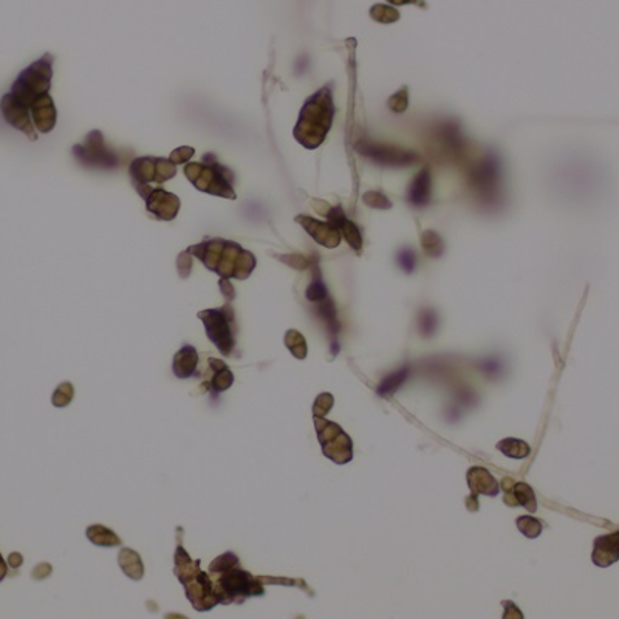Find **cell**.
I'll return each mask as SVG.
<instances>
[{
  "mask_svg": "<svg viewBox=\"0 0 619 619\" xmlns=\"http://www.w3.org/2000/svg\"><path fill=\"white\" fill-rule=\"evenodd\" d=\"M189 253L198 257L208 270L217 272L222 279L236 277L244 280L251 276L256 268V257L228 240H205L203 244L191 246Z\"/></svg>",
  "mask_w": 619,
  "mask_h": 619,
  "instance_id": "1",
  "label": "cell"
},
{
  "mask_svg": "<svg viewBox=\"0 0 619 619\" xmlns=\"http://www.w3.org/2000/svg\"><path fill=\"white\" fill-rule=\"evenodd\" d=\"M335 118L332 87L325 85L313 93L301 109L299 119L294 127V138L304 148L316 149L323 144Z\"/></svg>",
  "mask_w": 619,
  "mask_h": 619,
  "instance_id": "2",
  "label": "cell"
},
{
  "mask_svg": "<svg viewBox=\"0 0 619 619\" xmlns=\"http://www.w3.org/2000/svg\"><path fill=\"white\" fill-rule=\"evenodd\" d=\"M174 575L184 587L186 596L191 601L192 607L197 612H208L212 610L217 604H220L219 598L214 591L212 579L208 573L200 570V560H192L189 554L184 551L181 543H179L174 556Z\"/></svg>",
  "mask_w": 619,
  "mask_h": 619,
  "instance_id": "3",
  "label": "cell"
},
{
  "mask_svg": "<svg viewBox=\"0 0 619 619\" xmlns=\"http://www.w3.org/2000/svg\"><path fill=\"white\" fill-rule=\"evenodd\" d=\"M214 591L219 598V602L223 606L229 604H242L248 598L263 596L265 590L259 581V577H254L246 570H242L239 565L231 567L224 572L211 575Z\"/></svg>",
  "mask_w": 619,
  "mask_h": 619,
  "instance_id": "4",
  "label": "cell"
},
{
  "mask_svg": "<svg viewBox=\"0 0 619 619\" xmlns=\"http://www.w3.org/2000/svg\"><path fill=\"white\" fill-rule=\"evenodd\" d=\"M52 84V56L45 54L33 66L23 70L13 84L10 98L23 109L33 107L35 104L48 95Z\"/></svg>",
  "mask_w": 619,
  "mask_h": 619,
  "instance_id": "5",
  "label": "cell"
},
{
  "mask_svg": "<svg viewBox=\"0 0 619 619\" xmlns=\"http://www.w3.org/2000/svg\"><path fill=\"white\" fill-rule=\"evenodd\" d=\"M203 320L208 339L211 341L222 355L229 356L236 347V315L231 304L220 308H209L198 313Z\"/></svg>",
  "mask_w": 619,
  "mask_h": 619,
  "instance_id": "6",
  "label": "cell"
},
{
  "mask_svg": "<svg viewBox=\"0 0 619 619\" xmlns=\"http://www.w3.org/2000/svg\"><path fill=\"white\" fill-rule=\"evenodd\" d=\"M184 174L200 191L227 198H236V192L232 189V172L219 163H191L184 167Z\"/></svg>",
  "mask_w": 619,
  "mask_h": 619,
  "instance_id": "7",
  "label": "cell"
},
{
  "mask_svg": "<svg viewBox=\"0 0 619 619\" xmlns=\"http://www.w3.org/2000/svg\"><path fill=\"white\" fill-rule=\"evenodd\" d=\"M315 428L323 454L336 464H345L353 458L351 438L339 424L325 420V416H315Z\"/></svg>",
  "mask_w": 619,
  "mask_h": 619,
  "instance_id": "8",
  "label": "cell"
},
{
  "mask_svg": "<svg viewBox=\"0 0 619 619\" xmlns=\"http://www.w3.org/2000/svg\"><path fill=\"white\" fill-rule=\"evenodd\" d=\"M356 150L361 155L372 160L373 163L381 166H390V167H404L412 166L420 162V157L412 150L392 148V146H383V144L371 143V141H359L356 144Z\"/></svg>",
  "mask_w": 619,
  "mask_h": 619,
  "instance_id": "9",
  "label": "cell"
},
{
  "mask_svg": "<svg viewBox=\"0 0 619 619\" xmlns=\"http://www.w3.org/2000/svg\"><path fill=\"white\" fill-rule=\"evenodd\" d=\"M131 174L135 188L140 192L143 188H148V183H163L172 179L175 175V166L172 162L163 158H140L132 163Z\"/></svg>",
  "mask_w": 619,
  "mask_h": 619,
  "instance_id": "10",
  "label": "cell"
},
{
  "mask_svg": "<svg viewBox=\"0 0 619 619\" xmlns=\"http://www.w3.org/2000/svg\"><path fill=\"white\" fill-rule=\"evenodd\" d=\"M469 180L472 186L480 192L481 198L494 202L498 180H500V160L495 154H488L479 164L472 167Z\"/></svg>",
  "mask_w": 619,
  "mask_h": 619,
  "instance_id": "11",
  "label": "cell"
},
{
  "mask_svg": "<svg viewBox=\"0 0 619 619\" xmlns=\"http://www.w3.org/2000/svg\"><path fill=\"white\" fill-rule=\"evenodd\" d=\"M73 154L78 157L79 162L85 166L93 167H116L118 160L115 154L104 148V140L101 132L95 131L87 136L84 146H76Z\"/></svg>",
  "mask_w": 619,
  "mask_h": 619,
  "instance_id": "12",
  "label": "cell"
},
{
  "mask_svg": "<svg viewBox=\"0 0 619 619\" xmlns=\"http://www.w3.org/2000/svg\"><path fill=\"white\" fill-rule=\"evenodd\" d=\"M502 489L505 491L503 502L508 506H524L529 512L537 511L534 491L524 481H514L510 477H505L502 480Z\"/></svg>",
  "mask_w": 619,
  "mask_h": 619,
  "instance_id": "13",
  "label": "cell"
},
{
  "mask_svg": "<svg viewBox=\"0 0 619 619\" xmlns=\"http://www.w3.org/2000/svg\"><path fill=\"white\" fill-rule=\"evenodd\" d=\"M296 222L302 224V228L316 240L319 245L325 248H336L341 242V232L330 222H319L307 215H297Z\"/></svg>",
  "mask_w": 619,
  "mask_h": 619,
  "instance_id": "14",
  "label": "cell"
},
{
  "mask_svg": "<svg viewBox=\"0 0 619 619\" xmlns=\"http://www.w3.org/2000/svg\"><path fill=\"white\" fill-rule=\"evenodd\" d=\"M208 366L209 368L206 371L203 380L205 387L211 392L212 395L228 390L232 383H234V375H232L231 368L224 364L223 361L217 358H209Z\"/></svg>",
  "mask_w": 619,
  "mask_h": 619,
  "instance_id": "15",
  "label": "cell"
},
{
  "mask_svg": "<svg viewBox=\"0 0 619 619\" xmlns=\"http://www.w3.org/2000/svg\"><path fill=\"white\" fill-rule=\"evenodd\" d=\"M148 211L155 214L158 219L163 220H172L174 217L179 212L180 202L174 194H169L162 189H154L146 197Z\"/></svg>",
  "mask_w": 619,
  "mask_h": 619,
  "instance_id": "16",
  "label": "cell"
},
{
  "mask_svg": "<svg viewBox=\"0 0 619 619\" xmlns=\"http://www.w3.org/2000/svg\"><path fill=\"white\" fill-rule=\"evenodd\" d=\"M591 559L594 565L598 567H610L619 559V534L610 533L607 536H599L594 541V548Z\"/></svg>",
  "mask_w": 619,
  "mask_h": 619,
  "instance_id": "17",
  "label": "cell"
},
{
  "mask_svg": "<svg viewBox=\"0 0 619 619\" xmlns=\"http://www.w3.org/2000/svg\"><path fill=\"white\" fill-rule=\"evenodd\" d=\"M327 217H328V222H330L333 227L339 229L341 236L345 237L349 245L355 249L356 253H359L361 248H363V237H361V231L358 229L355 223L350 222L347 217L344 215L342 208L341 206L330 208L327 212Z\"/></svg>",
  "mask_w": 619,
  "mask_h": 619,
  "instance_id": "18",
  "label": "cell"
},
{
  "mask_svg": "<svg viewBox=\"0 0 619 619\" xmlns=\"http://www.w3.org/2000/svg\"><path fill=\"white\" fill-rule=\"evenodd\" d=\"M468 485L474 495L495 497L500 491L497 480L486 468H480V466H474L468 471Z\"/></svg>",
  "mask_w": 619,
  "mask_h": 619,
  "instance_id": "19",
  "label": "cell"
},
{
  "mask_svg": "<svg viewBox=\"0 0 619 619\" xmlns=\"http://www.w3.org/2000/svg\"><path fill=\"white\" fill-rule=\"evenodd\" d=\"M431 192H432L431 172L428 167H424L415 175L411 186H409L407 202L415 208H423L431 202Z\"/></svg>",
  "mask_w": 619,
  "mask_h": 619,
  "instance_id": "20",
  "label": "cell"
},
{
  "mask_svg": "<svg viewBox=\"0 0 619 619\" xmlns=\"http://www.w3.org/2000/svg\"><path fill=\"white\" fill-rule=\"evenodd\" d=\"M197 367H198V353L192 345H184L181 350L175 353L172 371L176 378H180V380H188V378L196 376Z\"/></svg>",
  "mask_w": 619,
  "mask_h": 619,
  "instance_id": "21",
  "label": "cell"
},
{
  "mask_svg": "<svg viewBox=\"0 0 619 619\" xmlns=\"http://www.w3.org/2000/svg\"><path fill=\"white\" fill-rule=\"evenodd\" d=\"M31 109H33L35 123L39 131L45 133L50 132L56 123V110L50 96L45 95L44 98L39 100Z\"/></svg>",
  "mask_w": 619,
  "mask_h": 619,
  "instance_id": "22",
  "label": "cell"
},
{
  "mask_svg": "<svg viewBox=\"0 0 619 619\" xmlns=\"http://www.w3.org/2000/svg\"><path fill=\"white\" fill-rule=\"evenodd\" d=\"M118 564L119 568L123 570V573L131 577L132 581L138 582L144 576V564L141 560V556L132 548H121L118 554Z\"/></svg>",
  "mask_w": 619,
  "mask_h": 619,
  "instance_id": "23",
  "label": "cell"
},
{
  "mask_svg": "<svg viewBox=\"0 0 619 619\" xmlns=\"http://www.w3.org/2000/svg\"><path fill=\"white\" fill-rule=\"evenodd\" d=\"M85 536L96 546H106V548H112V546L123 545L121 539L114 529H109L104 525H92L85 529Z\"/></svg>",
  "mask_w": 619,
  "mask_h": 619,
  "instance_id": "24",
  "label": "cell"
},
{
  "mask_svg": "<svg viewBox=\"0 0 619 619\" xmlns=\"http://www.w3.org/2000/svg\"><path fill=\"white\" fill-rule=\"evenodd\" d=\"M495 447L503 455H506L508 458H514V460H522V458H527L529 454H531V447L528 446V443H525L524 440H517V438H503L498 441Z\"/></svg>",
  "mask_w": 619,
  "mask_h": 619,
  "instance_id": "25",
  "label": "cell"
},
{
  "mask_svg": "<svg viewBox=\"0 0 619 619\" xmlns=\"http://www.w3.org/2000/svg\"><path fill=\"white\" fill-rule=\"evenodd\" d=\"M407 376H409V367H403V368H399V371L387 375L381 381V384L378 385L376 393L383 398L393 395V393H395L401 387V384H404Z\"/></svg>",
  "mask_w": 619,
  "mask_h": 619,
  "instance_id": "26",
  "label": "cell"
},
{
  "mask_svg": "<svg viewBox=\"0 0 619 619\" xmlns=\"http://www.w3.org/2000/svg\"><path fill=\"white\" fill-rule=\"evenodd\" d=\"M328 297L327 294V288L323 280V276H320V270L318 262L313 263V279L311 284L307 288V299L311 302H324Z\"/></svg>",
  "mask_w": 619,
  "mask_h": 619,
  "instance_id": "27",
  "label": "cell"
},
{
  "mask_svg": "<svg viewBox=\"0 0 619 619\" xmlns=\"http://www.w3.org/2000/svg\"><path fill=\"white\" fill-rule=\"evenodd\" d=\"M285 345L288 347V350L292 351V355L297 359H305L307 358V342H305V337L297 332V330H288L285 333Z\"/></svg>",
  "mask_w": 619,
  "mask_h": 619,
  "instance_id": "28",
  "label": "cell"
},
{
  "mask_svg": "<svg viewBox=\"0 0 619 619\" xmlns=\"http://www.w3.org/2000/svg\"><path fill=\"white\" fill-rule=\"evenodd\" d=\"M421 245L424 248L426 254L429 257H440L445 251L443 240L433 231H424L421 236Z\"/></svg>",
  "mask_w": 619,
  "mask_h": 619,
  "instance_id": "29",
  "label": "cell"
},
{
  "mask_svg": "<svg viewBox=\"0 0 619 619\" xmlns=\"http://www.w3.org/2000/svg\"><path fill=\"white\" fill-rule=\"evenodd\" d=\"M516 524L517 528L520 529V533L525 537L536 539L542 533V524L539 522V519H534L533 516H520L517 517Z\"/></svg>",
  "mask_w": 619,
  "mask_h": 619,
  "instance_id": "30",
  "label": "cell"
},
{
  "mask_svg": "<svg viewBox=\"0 0 619 619\" xmlns=\"http://www.w3.org/2000/svg\"><path fill=\"white\" fill-rule=\"evenodd\" d=\"M73 397H75L73 384L62 383L58 385V387H56V390L53 393V398H52V403L54 407H66L71 403Z\"/></svg>",
  "mask_w": 619,
  "mask_h": 619,
  "instance_id": "31",
  "label": "cell"
},
{
  "mask_svg": "<svg viewBox=\"0 0 619 619\" xmlns=\"http://www.w3.org/2000/svg\"><path fill=\"white\" fill-rule=\"evenodd\" d=\"M239 564H240V562H239L237 554H234L232 551H227L224 554H220L219 558H215L211 562V565H209V575H215V573L224 572V570H228L231 567H236Z\"/></svg>",
  "mask_w": 619,
  "mask_h": 619,
  "instance_id": "32",
  "label": "cell"
},
{
  "mask_svg": "<svg viewBox=\"0 0 619 619\" xmlns=\"http://www.w3.org/2000/svg\"><path fill=\"white\" fill-rule=\"evenodd\" d=\"M440 136H441V140H443V143L447 144L449 148H454V149L462 148V135H460V131H458V126L455 123L443 124V127L440 128Z\"/></svg>",
  "mask_w": 619,
  "mask_h": 619,
  "instance_id": "33",
  "label": "cell"
},
{
  "mask_svg": "<svg viewBox=\"0 0 619 619\" xmlns=\"http://www.w3.org/2000/svg\"><path fill=\"white\" fill-rule=\"evenodd\" d=\"M318 313L320 315V318L325 319L328 328H330V333L336 335L337 330H339V325H337L335 305H333L330 297H327L324 302H320V307L318 308Z\"/></svg>",
  "mask_w": 619,
  "mask_h": 619,
  "instance_id": "34",
  "label": "cell"
},
{
  "mask_svg": "<svg viewBox=\"0 0 619 619\" xmlns=\"http://www.w3.org/2000/svg\"><path fill=\"white\" fill-rule=\"evenodd\" d=\"M371 16L375 20L381 22V23H392V22L399 19V14L395 8H392L390 5H381V4H378L372 8Z\"/></svg>",
  "mask_w": 619,
  "mask_h": 619,
  "instance_id": "35",
  "label": "cell"
},
{
  "mask_svg": "<svg viewBox=\"0 0 619 619\" xmlns=\"http://www.w3.org/2000/svg\"><path fill=\"white\" fill-rule=\"evenodd\" d=\"M333 404H335V399H333L332 393H320V395H318L315 404H313V415L324 418L328 412L332 411Z\"/></svg>",
  "mask_w": 619,
  "mask_h": 619,
  "instance_id": "36",
  "label": "cell"
},
{
  "mask_svg": "<svg viewBox=\"0 0 619 619\" xmlns=\"http://www.w3.org/2000/svg\"><path fill=\"white\" fill-rule=\"evenodd\" d=\"M363 200L367 206L375 208V209H390L392 208L390 200L384 194H381V192H376V191L366 192V194L363 196Z\"/></svg>",
  "mask_w": 619,
  "mask_h": 619,
  "instance_id": "37",
  "label": "cell"
},
{
  "mask_svg": "<svg viewBox=\"0 0 619 619\" xmlns=\"http://www.w3.org/2000/svg\"><path fill=\"white\" fill-rule=\"evenodd\" d=\"M407 106H409V93L406 87H403L399 92L390 96L389 109L395 112V114H403V112H406Z\"/></svg>",
  "mask_w": 619,
  "mask_h": 619,
  "instance_id": "38",
  "label": "cell"
},
{
  "mask_svg": "<svg viewBox=\"0 0 619 619\" xmlns=\"http://www.w3.org/2000/svg\"><path fill=\"white\" fill-rule=\"evenodd\" d=\"M397 260H398L399 267L403 268L404 272H407V275H411V272H414L415 265H416V256H415V253L412 251L411 248H403V249H401V251L397 254Z\"/></svg>",
  "mask_w": 619,
  "mask_h": 619,
  "instance_id": "39",
  "label": "cell"
},
{
  "mask_svg": "<svg viewBox=\"0 0 619 619\" xmlns=\"http://www.w3.org/2000/svg\"><path fill=\"white\" fill-rule=\"evenodd\" d=\"M437 327V316L435 313L432 310H426L421 313L420 316V330L423 332L424 336H431L433 332H435Z\"/></svg>",
  "mask_w": 619,
  "mask_h": 619,
  "instance_id": "40",
  "label": "cell"
},
{
  "mask_svg": "<svg viewBox=\"0 0 619 619\" xmlns=\"http://www.w3.org/2000/svg\"><path fill=\"white\" fill-rule=\"evenodd\" d=\"M192 155H194V150H192L191 148H180V149H176L175 152H172L171 162L172 163H184V162H188V160H191Z\"/></svg>",
  "mask_w": 619,
  "mask_h": 619,
  "instance_id": "41",
  "label": "cell"
},
{
  "mask_svg": "<svg viewBox=\"0 0 619 619\" xmlns=\"http://www.w3.org/2000/svg\"><path fill=\"white\" fill-rule=\"evenodd\" d=\"M50 575H52V565L45 564V562L44 564H39L37 567H35L33 573H31L33 579H37V581H41V579H47Z\"/></svg>",
  "mask_w": 619,
  "mask_h": 619,
  "instance_id": "42",
  "label": "cell"
},
{
  "mask_svg": "<svg viewBox=\"0 0 619 619\" xmlns=\"http://www.w3.org/2000/svg\"><path fill=\"white\" fill-rule=\"evenodd\" d=\"M502 604L505 606V615H503L505 619L506 618H522V616H524V615L520 613V610L516 607V604H514V602L503 601Z\"/></svg>",
  "mask_w": 619,
  "mask_h": 619,
  "instance_id": "43",
  "label": "cell"
},
{
  "mask_svg": "<svg viewBox=\"0 0 619 619\" xmlns=\"http://www.w3.org/2000/svg\"><path fill=\"white\" fill-rule=\"evenodd\" d=\"M220 289H222V293L224 294V297L228 299V302L234 299L236 292H234V288H232V285L229 284L228 279H220Z\"/></svg>",
  "mask_w": 619,
  "mask_h": 619,
  "instance_id": "44",
  "label": "cell"
},
{
  "mask_svg": "<svg viewBox=\"0 0 619 619\" xmlns=\"http://www.w3.org/2000/svg\"><path fill=\"white\" fill-rule=\"evenodd\" d=\"M22 556L19 553H13V554H10V564L13 565V568H18V567H20V564H22Z\"/></svg>",
  "mask_w": 619,
  "mask_h": 619,
  "instance_id": "45",
  "label": "cell"
},
{
  "mask_svg": "<svg viewBox=\"0 0 619 619\" xmlns=\"http://www.w3.org/2000/svg\"><path fill=\"white\" fill-rule=\"evenodd\" d=\"M485 368L488 371V373H494V372H497L500 367H498V363H497V361L489 359V361H486V363H485Z\"/></svg>",
  "mask_w": 619,
  "mask_h": 619,
  "instance_id": "46",
  "label": "cell"
}]
</instances>
